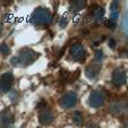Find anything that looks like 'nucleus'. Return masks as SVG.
<instances>
[{
	"mask_svg": "<svg viewBox=\"0 0 128 128\" xmlns=\"http://www.w3.org/2000/svg\"><path fill=\"white\" fill-rule=\"evenodd\" d=\"M110 8H111V12H116L117 10L119 9V4H118V1H114V2L111 4V6H110Z\"/></svg>",
	"mask_w": 128,
	"mask_h": 128,
	"instance_id": "17",
	"label": "nucleus"
},
{
	"mask_svg": "<svg viewBox=\"0 0 128 128\" xmlns=\"http://www.w3.org/2000/svg\"><path fill=\"white\" fill-rule=\"evenodd\" d=\"M14 82V75L12 72H5L0 77V92H8Z\"/></svg>",
	"mask_w": 128,
	"mask_h": 128,
	"instance_id": "5",
	"label": "nucleus"
},
{
	"mask_svg": "<svg viewBox=\"0 0 128 128\" xmlns=\"http://www.w3.org/2000/svg\"><path fill=\"white\" fill-rule=\"evenodd\" d=\"M103 17H104V10H103V8L95 6V9L93 10V18H94V20L96 23H100L101 20H103Z\"/></svg>",
	"mask_w": 128,
	"mask_h": 128,
	"instance_id": "12",
	"label": "nucleus"
},
{
	"mask_svg": "<svg viewBox=\"0 0 128 128\" xmlns=\"http://www.w3.org/2000/svg\"><path fill=\"white\" fill-rule=\"evenodd\" d=\"M109 46H111V48H114V46H116V41H114V39H110V41H109Z\"/></svg>",
	"mask_w": 128,
	"mask_h": 128,
	"instance_id": "19",
	"label": "nucleus"
},
{
	"mask_svg": "<svg viewBox=\"0 0 128 128\" xmlns=\"http://www.w3.org/2000/svg\"><path fill=\"white\" fill-rule=\"evenodd\" d=\"M69 76H70V74L68 72H60V78H59V82L61 83V84H66V83L69 80Z\"/></svg>",
	"mask_w": 128,
	"mask_h": 128,
	"instance_id": "15",
	"label": "nucleus"
},
{
	"mask_svg": "<svg viewBox=\"0 0 128 128\" xmlns=\"http://www.w3.org/2000/svg\"><path fill=\"white\" fill-rule=\"evenodd\" d=\"M102 58H103V52H102V50H98L96 52H95V59H96V60H101Z\"/></svg>",
	"mask_w": 128,
	"mask_h": 128,
	"instance_id": "18",
	"label": "nucleus"
},
{
	"mask_svg": "<svg viewBox=\"0 0 128 128\" xmlns=\"http://www.w3.org/2000/svg\"><path fill=\"white\" fill-rule=\"evenodd\" d=\"M53 119H54V114H53V112L51 111L50 109H41V110H39V121L41 125H50L51 122L53 121Z\"/></svg>",
	"mask_w": 128,
	"mask_h": 128,
	"instance_id": "8",
	"label": "nucleus"
},
{
	"mask_svg": "<svg viewBox=\"0 0 128 128\" xmlns=\"http://www.w3.org/2000/svg\"><path fill=\"white\" fill-rule=\"evenodd\" d=\"M70 56H72V58L74 59L75 61H84L85 59V49L84 46H82L80 43H75V44H72V46H70Z\"/></svg>",
	"mask_w": 128,
	"mask_h": 128,
	"instance_id": "3",
	"label": "nucleus"
},
{
	"mask_svg": "<svg viewBox=\"0 0 128 128\" xmlns=\"http://www.w3.org/2000/svg\"><path fill=\"white\" fill-rule=\"evenodd\" d=\"M100 70H101V65H99V64H91V65H88L86 67L85 72H86V76L88 78H95L99 75Z\"/></svg>",
	"mask_w": 128,
	"mask_h": 128,
	"instance_id": "11",
	"label": "nucleus"
},
{
	"mask_svg": "<svg viewBox=\"0 0 128 128\" xmlns=\"http://www.w3.org/2000/svg\"><path fill=\"white\" fill-rule=\"evenodd\" d=\"M126 106H127V103H126L125 101H114V103H111V106H110V108H109V110H110V112L114 114H119L120 112H122L124 110L126 109Z\"/></svg>",
	"mask_w": 128,
	"mask_h": 128,
	"instance_id": "10",
	"label": "nucleus"
},
{
	"mask_svg": "<svg viewBox=\"0 0 128 128\" xmlns=\"http://www.w3.org/2000/svg\"><path fill=\"white\" fill-rule=\"evenodd\" d=\"M104 101H106V96H104L103 92H100V91L92 92L88 98V103L93 108H100L104 104Z\"/></svg>",
	"mask_w": 128,
	"mask_h": 128,
	"instance_id": "4",
	"label": "nucleus"
},
{
	"mask_svg": "<svg viewBox=\"0 0 128 128\" xmlns=\"http://www.w3.org/2000/svg\"><path fill=\"white\" fill-rule=\"evenodd\" d=\"M52 14L46 8H39L34 10L31 16V22L38 26H46L52 22Z\"/></svg>",
	"mask_w": 128,
	"mask_h": 128,
	"instance_id": "2",
	"label": "nucleus"
},
{
	"mask_svg": "<svg viewBox=\"0 0 128 128\" xmlns=\"http://www.w3.org/2000/svg\"><path fill=\"white\" fill-rule=\"evenodd\" d=\"M85 1H74V2L72 4V6H70V9L72 10V12H78V10H80L83 7L85 6Z\"/></svg>",
	"mask_w": 128,
	"mask_h": 128,
	"instance_id": "14",
	"label": "nucleus"
},
{
	"mask_svg": "<svg viewBox=\"0 0 128 128\" xmlns=\"http://www.w3.org/2000/svg\"><path fill=\"white\" fill-rule=\"evenodd\" d=\"M111 82L114 86H118V87L124 85L127 82V75H126V72H124L122 69H116L114 72V74H112Z\"/></svg>",
	"mask_w": 128,
	"mask_h": 128,
	"instance_id": "9",
	"label": "nucleus"
},
{
	"mask_svg": "<svg viewBox=\"0 0 128 128\" xmlns=\"http://www.w3.org/2000/svg\"><path fill=\"white\" fill-rule=\"evenodd\" d=\"M72 121L74 124H76L77 126H82L83 122H84V117H83V114L80 111H75L74 114H72Z\"/></svg>",
	"mask_w": 128,
	"mask_h": 128,
	"instance_id": "13",
	"label": "nucleus"
},
{
	"mask_svg": "<svg viewBox=\"0 0 128 128\" xmlns=\"http://www.w3.org/2000/svg\"><path fill=\"white\" fill-rule=\"evenodd\" d=\"M66 24H67V20H66V18H61L60 26H61V27H64V26H66Z\"/></svg>",
	"mask_w": 128,
	"mask_h": 128,
	"instance_id": "20",
	"label": "nucleus"
},
{
	"mask_svg": "<svg viewBox=\"0 0 128 128\" xmlns=\"http://www.w3.org/2000/svg\"><path fill=\"white\" fill-rule=\"evenodd\" d=\"M38 58H39V53H36L32 49L24 48L18 52L16 57L12 59V62L15 66H28Z\"/></svg>",
	"mask_w": 128,
	"mask_h": 128,
	"instance_id": "1",
	"label": "nucleus"
},
{
	"mask_svg": "<svg viewBox=\"0 0 128 128\" xmlns=\"http://www.w3.org/2000/svg\"><path fill=\"white\" fill-rule=\"evenodd\" d=\"M77 102V95L74 92H68L60 99V106L64 109H70Z\"/></svg>",
	"mask_w": 128,
	"mask_h": 128,
	"instance_id": "7",
	"label": "nucleus"
},
{
	"mask_svg": "<svg viewBox=\"0 0 128 128\" xmlns=\"http://www.w3.org/2000/svg\"><path fill=\"white\" fill-rule=\"evenodd\" d=\"M88 128H99V126H98L96 124H91V125L88 126Z\"/></svg>",
	"mask_w": 128,
	"mask_h": 128,
	"instance_id": "21",
	"label": "nucleus"
},
{
	"mask_svg": "<svg viewBox=\"0 0 128 128\" xmlns=\"http://www.w3.org/2000/svg\"><path fill=\"white\" fill-rule=\"evenodd\" d=\"M127 54H128V51H127Z\"/></svg>",
	"mask_w": 128,
	"mask_h": 128,
	"instance_id": "22",
	"label": "nucleus"
},
{
	"mask_svg": "<svg viewBox=\"0 0 128 128\" xmlns=\"http://www.w3.org/2000/svg\"><path fill=\"white\" fill-rule=\"evenodd\" d=\"M14 125V114L9 110L0 112V128H12Z\"/></svg>",
	"mask_w": 128,
	"mask_h": 128,
	"instance_id": "6",
	"label": "nucleus"
},
{
	"mask_svg": "<svg viewBox=\"0 0 128 128\" xmlns=\"http://www.w3.org/2000/svg\"><path fill=\"white\" fill-rule=\"evenodd\" d=\"M0 52L2 53L5 57H7L8 54L10 53V48H9V46H8L6 43H2L1 46H0Z\"/></svg>",
	"mask_w": 128,
	"mask_h": 128,
	"instance_id": "16",
	"label": "nucleus"
}]
</instances>
